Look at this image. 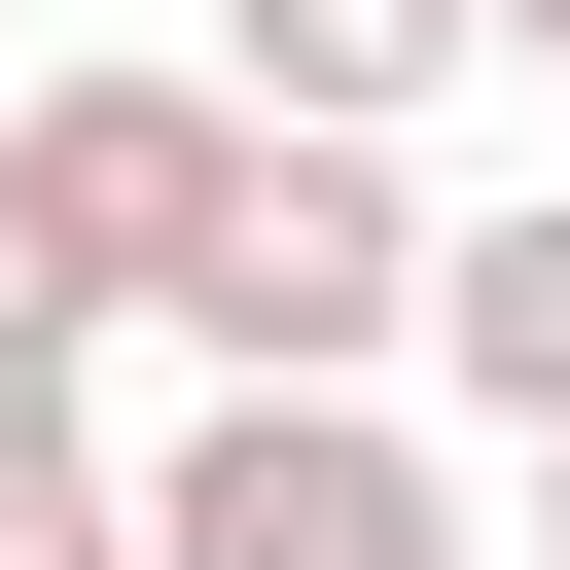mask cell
<instances>
[{"label":"cell","instance_id":"obj_1","mask_svg":"<svg viewBox=\"0 0 570 570\" xmlns=\"http://www.w3.org/2000/svg\"><path fill=\"white\" fill-rule=\"evenodd\" d=\"M142 570H499V499L392 428V392H214L178 463H107Z\"/></svg>","mask_w":570,"mask_h":570},{"label":"cell","instance_id":"obj_2","mask_svg":"<svg viewBox=\"0 0 570 570\" xmlns=\"http://www.w3.org/2000/svg\"><path fill=\"white\" fill-rule=\"evenodd\" d=\"M392 321H428V178L392 142H249L214 249H178V356L214 392H392Z\"/></svg>","mask_w":570,"mask_h":570},{"label":"cell","instance_id":"obj_3","mask_svg":"<svg viewBox=\"0 0 570 570\" xmlns=\"http://www.w3.org/2000/svg\"><path fill=\"white\" fill-rule=\"evenodd\" d=\"M214 178H249V107H214V71H36V107H0V249H36L71 321H178Z\"/></svg>","mask_w":570,"mask_h":570},{"label":"cell","instance_id":"obj_4","mask_svg":"<svg viewBox=\"0 0 570 570\" xmlns=\"http://www.w3.org/2000/svg\"><path fill=\"white\" fill-rule=\"evenodd\" d=\"M392 392H463L499 463L570 428V178H534V214H428V321H392Z\"/></svg>","mask_w":570,"mask_h":570},{"label":"cell","instance_id":"obj_5","mask_svg":"<svg viewBox=\"0 0 570 570\" xmlns=\"http://www.w3.org/2000/svg\"><path fill=\"white\" fill-rule=\"evenodd\" d=\"M428 71H463V0H214V107L249 142H392Z\"/></svg>","mask_w":570,"mask_h":570},{"label":"cell","instance_id":"obj_6","mask_svg":"<svg viewBox=\"0 0 570 570\" xmlns=\"http://www.w3.org/2000/svg\"><path fill=\"white\" fill-rule=\"evenodd\" d=\"M0 570H142V534H107V463H71V428H36V463H0Z\"/></svg>","mask_w":570,"mask_h":570},{"label":"cell","instance_id":"obj_7","mask_svg":"<svg viewBox=\"0 0 570 570\" xmlns=\"http://www.w3.org/2000/svg\"><path fill=\"white\" fill-rule=\"evenodd\" d=\"M463 71H534V107H570V0H463Z\"/></svg>","mask_w":570,"mask_h":570},{"label":"cell","instance_id":"obj_8","mask_svg":"<svg viewBox=\"0 0 570 570\" xmlns=\"http://www.w3.org/2000/svg\"><path fill=\"white\" fill-rule=\"evenodd\" d=\"M534 570H570V428H534Z\"/></svg>","mask_w":570,"mask_h":570}]
</instances>
